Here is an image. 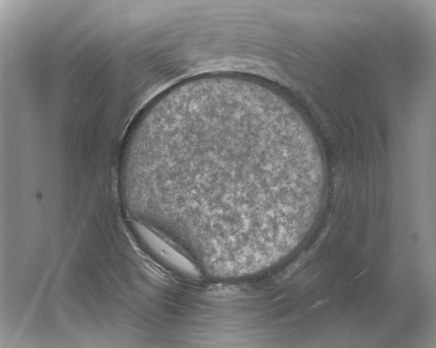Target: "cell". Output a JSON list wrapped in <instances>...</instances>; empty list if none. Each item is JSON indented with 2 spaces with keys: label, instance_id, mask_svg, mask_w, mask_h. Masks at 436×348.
Masks as SVG:
<instances>
[{
  "label": "cell",
  "instance_id": "cell-1",
  "mask_svg": "<svg viewBox=\"0 0 436 348\" xmlns=\"http://www.w3.org/2000/svg\"><path fill=\"white\" fill-rule=\"evenodd\" d=\"M140 168L177 229L230 250L271 246L304 229L325 180L317 145L297 115L235 90L195 97L159 113Z\"/></svg>",
  "mask_w": 436,
  "mask_h": 348
}]
</instances>
